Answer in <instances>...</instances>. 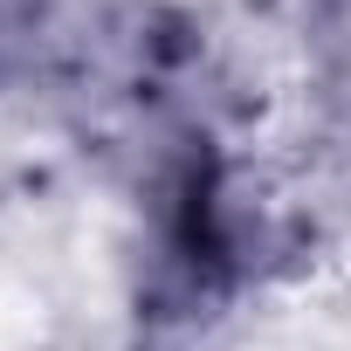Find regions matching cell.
<instances>
[{
  "label": "cell",
  "instance_id": "1",
  "mask_svg": "<svg viewBox=\"0 0 351 351\" xmlns=\"http://www.w3.org/2000/svg\"><path fill=\"white\" fill-rule=\"evenodd\" d=\"M269 221L214 138L172 145L145 186V248H138V317L207 324L262 269Z\"/></svg>",
  "mask_w": 351,
  "mask_h": 351
}]
</instances>
